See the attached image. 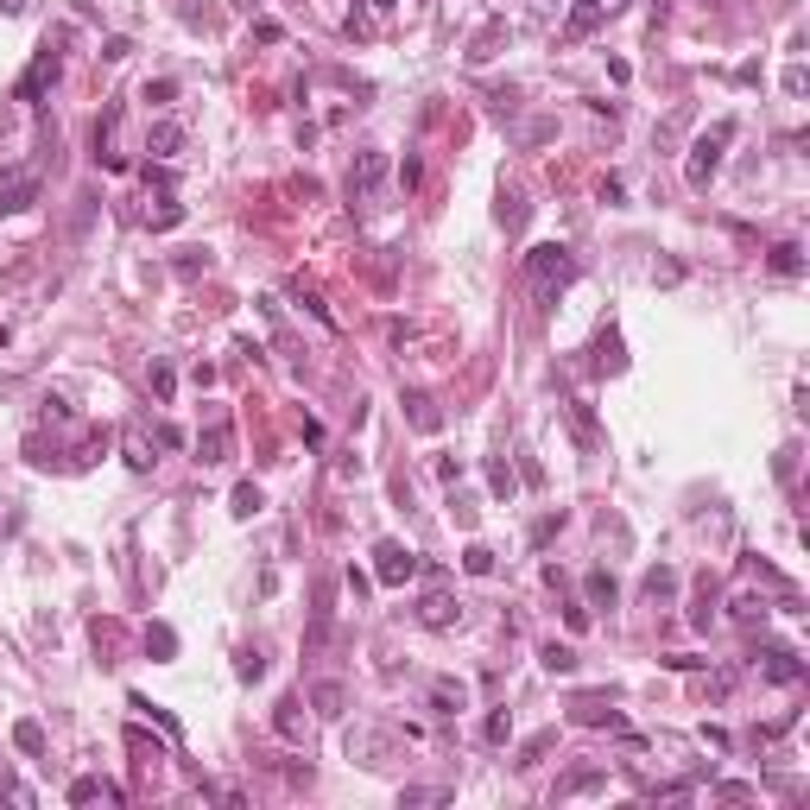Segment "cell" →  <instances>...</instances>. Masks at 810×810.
Returning a JSON list of instances; mask_svg holds the SVG:
<instances>
[{"label": "cell", "instance_id": "30bf717a", "mask_svg": "<svg viewBox=\"0 0 810 810\" xmlns=\"http://www.w3.org/2000/svg\"><path fill=\"white\" fill-rule=\"evenodd\" d=\"M760 672H766L772 684H797V678H804V665H797L791 646H760Z\"/></svg>", "mask_w": 810, "mask_h": 810}, {"label": "cell", "instance_id": "d6a6232c", "mask_svg": "<svg viewBox=\"0 0 810 810\" xmlns=\"http://www.w3.org/2000/svg\"><path fill=\"white\" fill-rule=\"evenodd\" d=\"M235 678H247V684L266 678V658H260V652H241V658H235Z\"/></svg>", "mask_w": 810, "mask_h": 810}, {"label": "cell", "instance_id": "f1b7e54d", "mask_svg": "<svg viewBox=\"0 0 810 810\" xmlns=\"http://www.w3.org/2000/svg\"><path fill=\"white\" fill-rule=\"evenodd\" d=\"M127 469H153V444L139 430H127Z\"/></svg>", "mask_w": 810, "mask_h": 810}, {"label": "cell", "instance_id": "7402d4cb", "mask_svg": "<svg viewBox=\"0 0 810 810\" xmlns=\"http://www.w3.org/2000/svg\"><path fill=\"white\" fill-rule=\"evenodd\" d=\"M539 658H545V672H551V678H570V672H576V652H570V646H557V639H551Z\"/></svg>", "mask_w": 810, "mask_h": 810}, {"label": "cell", "instance_id": "9c48e42d", "mask_svg": "<svg viewBox=\"0 0 810 810\" xmlns=\"http://www.w3.org/2000/svg\"><path fill=\"white\" fill-rule=\"evenodd\" d=\"M146 153H153L159 165H171L184 153V121H153V133H146Z\"/></svg>", "mask_w": 810, "mask_h": 810}, {"label": "cell", "instance_id": "ee69618b", "mask_svg": "<svg viewBox=\"0 0 810 810\" xmlns=\"http://www.w3.org/2000/svg\"><path fill=\"white\" fill-rule=\"evenodd\" d=\"M367 7H374V13H387V7H399V0H367Z\"/></svg>", "mask_w": 810, "mask_h": 810}, {"label": "cell", "instance_id": "d4e9b609", "mask_svg": "<svg viewBox=\"0 0 810 810\" xmlns=\"http://www.w3.org/2000/svg\"><path fill=\"white\" fill-rule=\"evenodd\" d=\"M488 488L513 500V488H520V475H513V469H506V456H494V463H488Z\"/></svg>", "mask_w": 810, "mask_h": 810}, {"label": "cell", "instance_id": "ab89813d", "mask_svg": "<svg viewBox=\"0 0 810 810\" xmlns=\"http://www.w3.org/2000/svg\"><path fill=\"white\" fill-rule=\"evenodd\" d=\"M734 614H741V621H766V602H754V596H741V602H734Z\"/></svg>", "mask_w": 810, "mask_h": 810}, {"label": "cell", "instance_id": "8992f818", "mask_svg": "<svg viewBox=\"0 0 810 810\" xmlns=\"http://www.w3.org/2000/svg\"><path fill=\"white\" fill-rule=\"evenodd\" d=\"M51 83H57V51H51V38H45V45H38V57H32V70L20 77V89H13V102H38Z\"/></svg>", "mask_w": 810, "mask_h": 810}, {"label": "cell", "instance_id": "277c9868", "mask_svg": "<svg viewBox=\"0 0 810 810\" xmlns=\"http://www.w3.org/2000/svg\"><path fill=\"white\" fill-rule=\"evenodd\" d=\"M38 165H7L0 171V215H26L32 203H38Z\"/></svg>", "mask_w": 810, "mask_h": 810}, {"label": "cell", "instance_id": "52a82bcc", "mask_svg": "<svg viewBox=\"0 0 810 810\" xmlns=\"http://www.w3.org/2000/svg\"><path fill=\"white\" fill-rule=\"evenodd\" d=\"M608 20V0H570V20H564V45H582L589 32H602Z\"/></svg>", "mask_w": 810, "mask_h": 810}, {"label": "cell", "instance_id": "44dd1931", "mask_svg": "<svg viewBox=\"0 0 810 810\" xmlns=\"http://www.w3.org/2000/svg\"><path fill=\"white\" fill-rule=\"evenodd\" d=\"M405 412H412L418 430H437V424H444V418H437V405H430V393H405Z\"/></svg>", "mask_w": 810, "mask_h": 810}, {"label": "cell", "instance_id": "8d00e7d4", "mask_svg": "<svg viewBox=\"0 0 810 810\" xmlns=\"http://www.w3.org/2000/svg\"><path fill=\"white\" fill-rule=\"evenodd\" d=\"M785 89H791V96H804V89H810V70H804V63H791V70H785Z\"/></svg>", "mask_w": 810, "mask_h": 810}, {"label": "cell", "instance_id": "4dcf8cb0", "mask_svg": "<svg viewBox=\"0 0 810 810\" xmlns=\"http://www.w3.org/2000/svg\"><path fill=\"white\" fill-rule=\"evenodd\" d=\"M672 589H678V570H665V564L646 570V596H672Z\"/></svg>", "mask_w": 810, "mask_h": 810}, {"label": "cell", "instance_id": "2e32d148", "mask_svg": "<svg viewBox=\"0 0 810 810\" xmlns=\"http://www.w3.org/2000/svg\"><path fill=\"white\" fill-rule=\"evenodd\" d=\"M582 589H589V602H596V608H614V602H621V589H614V576H608V570H589V582H582Z\"/></svg>", "mask_w": 810, "mask_h": 810}, {"label": "cell", "instance_id": "4fadbf2b", "mask_svg": "<svg viewBox=\"0 0 810 810\" xmlns=\"http://www.w3.org/2000/svg\"><path fill=\"white\" fill-rule=\"evenodd\" d=\"M430 709H437V715H456V709H469V690L450 684V678H437V684H430Z\"/></svg>", "mask_w": 810, "mask_h": 810}, {"label": "cell", "instance_id": "f35d334b", "mask_svg": "<svg viewBox=\"0 0 810 810\" xmlns=\"http://www.w3.org/2000/svg\"><path fill=\"white\" fill-rule=\"evenodd\" d=\"M481 734H488V741H506V734H513V715H488Z\"/></svg>", "mask_w": 810, "mask_h": 810}, {"label": "cell", "instance_id": "484cf974", "mask_svg": "<svg viewBox=\"0 0 810 810\" xmlns=\"http://www.w3.org/2000/svg\"><path fill=\"white\" fill-rule=\"evenodd\" d=\"M13 741H20V754H45V728L38 722H13Z\"/></svg>", "mask_w": 810, "mask_h": 810}, {"label": "cell", "instance_id": "6da1fadb", "mask_svg": "<svg viewBox=\"0 0 810 810\" xmlns=\"http://www.w3.org/2000/svg\"><path fill=\"white\" fill-rule=\"evenodd\" d=\"M387 184H393V165H387V153H355V165H348V209H361V215H374V209H387Z\"/></svg>", "mask_w": 810, "mask_h": 810}, {"label": "cell", "instance_id": "f546056e", "mask_svg": "<svg viewBox=\"0 0 810 810\" xmlns=\"http://www.w3.org/2000/svg\"><path fill=\"white\" fill-rule=\"evenodd\" d=\"M463 570H469V576H494V551H488V545H469V551H463Z\"/></svg>", "mask_w": 810, "mask_h": 810}, {"label": "cell", "instance_id": "7a4b0ae2", "mask_svg": "<svg viewBox=\"0 0 810 810\" xmlns=\"http://www.w3.org/2000/svg\"><path fill=\"white\" fill-rule=\"evenodd\" d=\"M526 279H532L539 298H557L564 285H576V254H570L564 241H545V247L526 254Z\"/></svg>", "mask_w": 810, "mask_h": 810}, {"label": "cell", "instance_id": "836d02e7", "mask_svg": "<svg viewBox=\"0 0 810 810\" xmlns=\"http://www.w3.org/2000/svg\"><path fill=\"white\" fill-rule=\"evenodd\" d=\"M444 797H450V791H437V785H412L399 804H444Z\"/></svg>", "mask_w": 810, "mask_h": 810}, {"label": "cell", "instance_id": "7c38bea8", "mask_svg": "<svg viewBox=\"0 0 810 810\" xmlns=\"http://www.w3.org/2000/svg\"><path fill=\"white\" fill-rule=\"evenodd\" d=\"M96 797H108V804H127V791H121L114 779H77V785H70V804H96Z\"/></svg>", "mask_w": 810, "mask_h": 810}, {"label": "cell", "instance_id": "8fae6325", "mask_svg": "<svg viewBox=\"0 0 810 810\" xmlns=\"http://www.w3.org/2000/svg\"><path fill=\"white\" fill-rule=\"evenodd\" d=\"M418 621H424L430 633H444V627H456V621H463V608L444 596V589H430V596H424V608H418Z\"/></svg>", "mask_w": 810, "mask_h": 810}, {"label": "cell", "instance_id": "603a6c76", "mask_svg": "<svg viewBox=\"0 0 810 810\" xmlns=\"http://www.w3.org/2000/svg\"><path fill=\"white\" fill-rule=\"evenodd\" d=\"M229 513H235V520H254V513H260V488H254V481H241V488L229 494Z\"/></svg>", "mask_w": 810, "mask_h": 810}, {"label": "cell", "instance_id": "9a60e30c", "mask_svg": "<svg viewBox=\"0 0 810 810\" xmlns=\"http://www.w3.org/2000/svg\"><path fill=\"white\" fill-rule=\"evenodd\" d=\"M500 229H506V235L526 229V196H520V190H500Z\"/></svg>", "mask_w": 810, "mask_h": 810}, {"label": "cell", "instance_id": "7bdbcfd3", "mask_svg": "<svg viewBox=\"0 0 810 810\" xmlns=\"http://www.w3.org/2000/svg\"><path fill=\"white\" fill-rule=\"evenodd\" d=\"M20 7H26V0H0V13H20Z\"/></svg>", "mask_w": 810, "mask_h": 810}, {"label": "cell", "instance_id": "3957f363", "mask_svg": "<svg viewBox=\"0 0 810 810\" xmlns=\"http://www.w3.org/2000/svg\"><path fill=\"white\" fill-rule=\"evenodd\" d=\"M728 139H734V121H715L697 146H690V165H684V178L697 184V190H709V178L722 171V153H728Z\"/></svg>", "mask_w": 810, "mask_h": 810}, {"label": "cell", "instance_id": "1f68e13d", "mask_svg": "<svg viewBox=\"0 0 810 810\" xmlns=\"http://www.w3.org/2000/svg\"><path fill=\"white\" fill-rule=\"evenodd\" d=\"M570 424H576V437H582V444H596V418H589V405H582V399H570Z\"/></svg>", "mask_w": 810, "mask_h": 810}, {"label": "cell", "instance_id": "e0dca14e", "mask_svg": "<svg viewBox=\"0 0 810 810\" xmlns=\"http://www.w3.org/2000/svg\"><path fill=\"white\" fill-rule=\"evenodd\" d=\"M272 728L285 734V741H305V715H298V697H285V703H279V715H272Z\"/></svg>", "mask_w": 810, "mask_h": 810}, {"label": "cell", "instance_id": "74e56055", "mask_svg": "<svg viewBox=\"0 0 810 810\" xmlns=\"http://www.w3.org/2000/svg\"><path fill=\"white\" fill-rule=\"evenodd\" d=\"M178 96V83L171 77H159V83H146V102H171Z\"/></svg>", "mask_w": 810, "mask_h": 810}, {"label": "cell", "instance_id": "5b68a950", "mask_svg": "<svg viewBox=\"0 0 810 810\" xmlns=\"http://www.w3.org/2000/svg\"><path fill=\"white\" fill-rule=\"evenodd\" d=\"M374 576H380L387 589H399V582H412V576H418V551H405L399 539H387V545L374 551Z\"/></svg>", "mask_w": 810, "mask_h": 810}, {"label": "cell", "instance_id": "5bb4252c", "mask_svg": "<svg viewBox=\"0 0 810 810\" xmlns=\"http://www.w3.org/2000/svg\"><path fill=\"white\" fill-rule=\"evenodd\" d=\"M576 722H582V728H602V722H608V728H614V722H621V715H614V709H608V697H576Z\"/></svg>", "mask_w": 810, "mask_h": 810}, {"label": "cell", "instance_id": "d6986e66", "mask_svg": "<svg viewBox=\"0 0 810 810\" xmlns=\"http://www.w3.org/2000/svg\"><path fill=\"white\" fill-rule=\"evenodd\" d=\"M146 652H153V658H178V633L165 621H153V627H146Z\"/></svg>", "mask_w": 810, "mask_h": 810}, {"label": "cell", "instance_id": "cb8c5ba5", "mask_svg": "<svg viewBox=\"0 0 810 810\" xmlns=\"http://www.w3.org/2000/svg\"><path fill=\"white\" fill-rule=\"evenodd\" d=\"M772 272H779V279H797V272H804V254H797L791 241H779V247H772Z\"/></svg>", "mask_w": 810, "mask_h": 810}, {"label": "cell", "instance_id": "ac0fdd59", "mask_svg": "<svg viewBox=\"0 0 810 810\" xmlns=\"http://www.w3.org/2000/svg\"><path fill=\"white\" fill-rule=\"evenodd\" d=\"M311 703H317V715H330V722H336V715L348 709V690H342V684H317V690H311Z\"/></svg>", "mask_w": 810, "mask_h": 810}, {"label": "cell", "instance_id": "ba28073f", "mask_svg": "<svg viewBox=\"0 0 810 810\" xmlns=\"http://www.w3.org/2000/svg\"><path fill=\"white\" fill-rule=\"evenodd\" d=\"M229 456H235V430H229V418H215V424L196 437V463H203V469H222Z\"/></svg>", "mask_w": 810, "mask_h": 810}, {"label": "cell", "instance_id": "b9f144b4", "mask_svg": "<svg viewBox=\"0 0 810 810\" xmlns=\"http://www.w3.org/2000/svg\"><path fill=\"white\" fill-rule=\"evenodd\" d=\"M127 51H133V38H108V45H102V57H108V63H121Z\"/></svg>", "mask_w": 810, "mask_h": 810}, {"label": "cell", "instance_id": "4316f807", "mask_svg": "<svg viewBox=\"0 0 810 810\" xmlns=\"http://www.w3.org/2000/svg\"><path fill=\"white\" fill-rule=\"evenodd\" d=\"M133 709H139V715H153V722H159V728H165V741H178V734H184V728H178V722H171V715H165V709H159V703H146V697H139V690H133Z\"/></svg>", "mask_w": 810, "mask_h": 810}, {"label": "cell", "instance_id": "ffe728a7", "mask_svg": "<svg viewBox=\"0 0 810 810\" xmlns=\"http://www.w3.org/2000/svg\"><path fill=\"white\" fill-rule=\"evenodd\" d=\"M146 222H153V229H178V222H184V203L165 190V196H159V209H146Z\"/></svg>", "mask_w": 810, "mask_h": 810}, {"label": "cell", "instance_id": "83f0119b", "mask_svg": "<svg viewBox=\"0 0 810 810\" xmlns=\"http://www.w3.org/2000/svg\"><path fill=\"white\" fill-rule=\"evenodd\" d=\"M146 387H153L159 399H171V387H178V374H171V367H165V361H153V367H146Z\"/></svg>", "mask_w": 810, "mask_h": 810}, {"label": "cell", "instance_id": "d590c367", "mask_svg": "<svg viewBox=\"0 0 810 810\" xmlns=\"http://www.w3.org/2000/svg\"><path fill=\"white\" fill-rule=\"evenodd\" d=\"M494 45H500V26H488V32H481V38H475V51H469V57H475V63H481V57H494Z\"/></svg>", "mask_w": 810, "mask_h": 810}, {"label": "cell", "instance_id": "e575fe53", "mask_svg": "<svg viewBox=\"0 0 810 810\" xmlns=\"http://www.w3.org/2000/svg\"><path fill=\"white\" fill-rule=\"evenodd\" d=\"M0 797H7V804H32V791L20 779H7V772H0Z\"/></svg>", "mask_w": 810, "mask_h": 810}, {"label": "cell", "instance_id": "60d3db41", "mask_svg": "<svg viewBox=\"0 0 810 810\" xmlns=\"http://www.w3.org/2000/svg\"><path fill=\"white\" fill-rule=\"evenodd\" d=\"M596 785H602V772H576V779L564 785V797H570V791H596Z\"/></svg>", "mask_w": 810, "mask_h": 810}]
</instances>
